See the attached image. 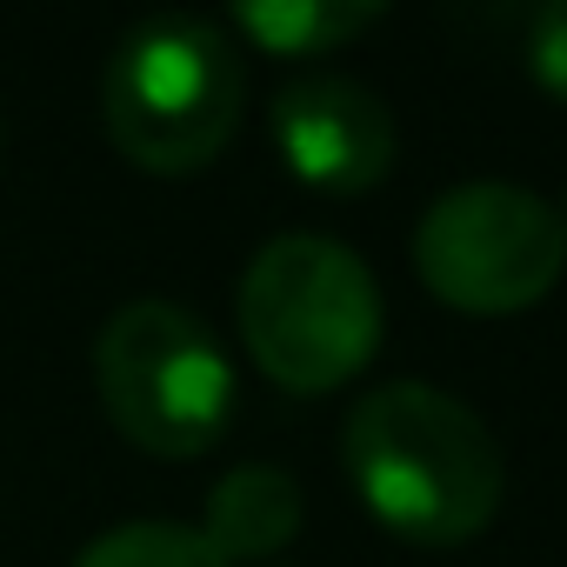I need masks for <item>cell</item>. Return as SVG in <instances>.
Instances as JSON below:
<instances>
[{
    "instance_id": "obj_5",
    "label": "cell",
    "mask_w": 567,
    "mask_h": 567,
    "mask_svg": "<svg viewBox=\"0 0 567 567\" xmlns=\"http://www.w3.org/2000/svg\"><path fill=\"white\" fill-rule=\"evenodd\" d=\"M414 274L454 315H527L567 274V220L514 181H461L414 227Z\"/></svg>"
},
{
    "instance_id": "obj_11",
    "label": "cell",
    "mask_w": 567,
    "mask_h": 567,
    "mask_svg": "<svg viewBox=\"0 0 567 567\" xmlns=\"http://www.w3.org/2000/svg\"><path fill=\"white\" fill-rule=\"evenodd\" d=\"M554 207H560V220H567V200H554Z\"/></svg>"
},
{
    "instance_id": "obj_6",
    "label": "cell",
    "mask_w": 567,
    "mask_h": 567,
    "mask_svg": "<svg viewBox=\"0 0 567 567\" xmlns=\"http://www.w3.org/2000/svg\"><path fill=\"white\" fill-rule=\"evenodd\" d=\"M267 141L295 181L321 194H368L394 167V114L348 74H301L274 94Z\"/></svg>"
},
{
    "instance_id": "obj_9",
    "label": "cell",
    "mask_w": 567,
    "mask_h": 567,
    "mask_svg": "<svg viewBox=\"0 0 567 567\" xmlns=\"http://www.w3.org/2000/svg\"><path fill=\"white\" fill-rule=\"evenodd\" d=\"M74 567H227L200 527H181V520H121L107 534H94Z\"/></svg>"
},
{
    "instance_id": "obj_3",
    "label": "cell",
    "mask_w": 567,
    "mask_h": 567,
    "mask_svg": "<svg viewBox=\"0 0 567 567\" xmlns=\"http://www.w3.org/2000/svg\"><path fill=\"white\" fill-rule=\"evenodd\" d=\"M247 74L220 21L147 14L121 34L101 74V121L141 174H200L240 127Z\"/></svg>"
},
{
    "instance_id": "obj_10",
    "label": "cell",
    "mask_w": 567,
    "mask_h": 567,
    "mask_svg": "<svg viewBox=\"0 0 567 567\" xmlns=\"http://www.w3.org/2000/svg\"><path fill=\"white\" fill-rule=\"evenodd\" d=\"M520 61H527V81L567 107V0H554V8H540L527 21V41H520Z\"/></svg>"
},
{
    "instance_id": "obj_8",
    "label": "cell",
    "mask_w": 567,
    "mask_h": 567,
    "mask_svg": "<svg viewBox=\"0 0 567 567\" xmlns=\"http://www.w3.org/2000/svg\"><path fill=\"white\" fill-rule=\"evenodd\" d=\"M381 21H388L381 0H240L227 14V28L254 54H280V61H315V54L354 48Z\"/></svg>"
},
{
    "instance_id": "obj_4",
    "label": "cell",
    "mask_w": 567,
    "mask_h": 567,
    "mask_svg": "<svg viewBox=\"0 0 567 567\" xmlns=\"http://www.w3.org/2000/svg\"><path fill=\"white\" fill-rule=\"evenodd\" d=\"M94 388L107 421L154 461H194L227 434L234 361L181 301H127L94 334Z\"/></svg>"
},
{
    "instance_id": "obj_1",
    "label": "cell",
    "mask_w": 567,
    "mask_h": 567,
    "mask_svg": "<svg viewBox=\"0 0 567 567\" xmlns=\"http://www.w3.org/2000/svg\"><path fill=\"white\" fill-rule=\"evenodd\" d=\"M341 467L361 507L408 547H461L501 514V441L447 388L381 381L341 421Z\"/></svg>"
},
{
    "instance_id": "obj_2",
    "label": "cell",
    "mask_w": 567,
    "mask_h": 567,
    "mask_svg": "<svg viewBox=\"0 0 567 567\" xmlns=\"http://www.w3.org/2000/svg\"><path fill=\"white\" fill-rule=\"evenodd\" d=\"M240 341L254 368L288 394H334L381 354L388 308L374 267L328 234H274L254 247L240 295Z\"/></svg>"
},
{
    "instance_id": "obj_7",
    "label": "cell",
    "mask_w": 567,
    "mask_h": 567,
    "mask_svg": "<svg viewBox=\"0 0 567 567\" xmlns=\"http://www.w3.org/2000/svg\"><path fill=\"white\" fill-rule=\"evenodd\" d=\"M301 514H308V501H301V481L288 467L247 461V467H227L207 487L200 534L227 567H240V560H274L301 534Z\"/></svg>"
}]
</instances>
